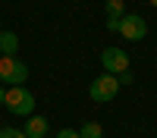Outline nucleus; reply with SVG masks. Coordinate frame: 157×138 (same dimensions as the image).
I'll return each mask as SVG.
<instances>
[{"mask_svg": "<svg viewBox=\"0 0 157 138\" xmlns=\"http://www.w3.org/2000/svg\"><path fill=\"white\" fill-rule=\"evenodd\" d=\"M3 107H6L10 113H16V116H25V119H29L32 113H35V94H32L25 85H13V88H6Z\"/></svg>", "mask_w": 157, "mask_h": 138, "instance_id": "1", "label": "nucleus"}, {"mask_svg": "<svg viewBox=\"0 0 157 138\" xmlns=\"http://www.w3.org/2000/svg\"><path fill=\"white\" fill-rule=\"evenodd\" d=\"M25 79H29V66H25L22 60L16 57H0V82L3 85H25Z\"/></svg>", "mask_w": 157, "mask_h": 138, "instance_id": "2", "label": "nucleus"}, {"mask_svg": "<svg viewBox=\"0 0 157 138\" xmlns=\"http://www.w3.org/2000/svg\"><path fill=\"white\" fill-rule=\"evenodd\" d=\"M88 94H91V100H98V104H104V100H113L116 94H120V82H116V75L101 72L98 79L88 85Z\"/></svg>", "mask_w": 157, "mask_h": 138, "instance_id": "3", "label": "nucleus"}, {"mask_svg": "<svg viewBox=\"0 0 157 138\" xmlns=\"http://www.w3.org/2000/svg\"><path fill=\"white\" fill-rule=\"evenodd\" d=\"M116 32H120L126 41H141V38L148 35V22L141 19L138 13H126V16L120 19V28Z\"/></svg>", "mask_w": 157, "mask_h": 138, "instance_id": "4", "label": "nucleus"}, {"mask_svg": "<svg viewBox=\"0 0 157 138\" xmlns=\"http://www.w3.org/2000/svg\"><path fill=\"white\" fill-rule=\"evenodd\" d=\"M101 66H104V72H110V75L126 72V69H129L126 50H120V47H104V50H101Z\"/></svg>", "mask_w": 157, "mask_h": 138, "instance_id": "5", "label": "nucleus"}, {"mask_svg": "<svg viewBox=\"0 0 157 138\" xmlns=\"http://www.w3.org/2000/svg\"><path fill=\"white\" fill-rule=\"evenodd\" d=\"M29 138H44L47 135V119L44 116H38V113H32L29 119H25V129H22Z\"/></svg>", "mask_w": 157, "mask_h": 138, "instance_id": "6", "label": "nucleus"}, {"mask_svg": "<svg viewBox=\"0 0 157 138\" xmlns=\"http://www.w3.org/2000/svg\"><path fill=\"white\" fill-rule=\"evenodd\" d=\"M19 50V38L13 32H0V57H16Z\"/></svg>", "mask_w": 157, "mask_h": 138, "instance_id": "7", "label": "nucleus"}, {"mask_svg": "<svg viewBox=\"0 0 157 138\" xmlns=\"http://www.w3.org/2000/svg\"><path fill=\"white\" fill-rule=\"evenodd\" d=\"M123 16H126V0H107V19L120 22Z\"/></svg>", "mask_w": 157, "mask_h": 138, "instance_id": "8", "label": "nucleus"}, {"mask_svg": "<svg viewBox=\"0 0 157 138\" xmlns=\"http://www.w3.org/2000/svg\"><path fill=\"white\" fill-rule=\"evenodd\" d=\"M78 138H104V129L98 122H85L82 129H78Z\"/></svg>", "mask_w": 157, "mask_h": 138, "instance_id": "9", "label": "nucleus"}, {"mask_svg": "<svg viewBox=\"0 0 157 138\" xmlns=\"http://www.w3.org/2000/svg\"><path fill=\"white\" fill-rule=\"evenodd\" d=\"M0 138H29L22 129H13V125H3V129H0Z\"/></svg>", "mask_w": 157, "mask_h": 138, "instance_id": "10", "label": "nucleus"}, {"mask_svg": "<svg viewBox=\"0 0 157 138\" xmlns=\"http://www.w3.org/2000/svg\"><path fill=\"white\" fill-rule=\"evenodd\" d=\"M116 82H120V88H123V85H132V72H129V69L120 72V75H116Z\"/></svg>", "mask_w": 157, "mask_h": 138, "instance_id": "11", "label": "nucleus"}, {"mask_svg": "<svg viewBox=\"0 0 157 138\" xmlns=\"http://www.w3.org/2000/svg\"><path fill=\"white\" fill-rule=\"evenodd\" d=\"M54 138H78V132H75V129H60Z\"/></svg>", "mask_w": 157, "mask_h": 138, "instance_id": "12", "label": "nucleus"}, {"mask_svg": "<svg viewBox=\"0 0 157 138\" xmlns=\"http://www.w3.org/2000/svg\"><path fill=\"white\" fill-rule=\"evenodd\" d=\"M3 97H6V91H3V88H0V104H3Z\"/></svg>", "mask_w": 157, "mask_h": 138, "instance_id": "13", "label": "nucleus"}, {"mask_svg": "<svg viewBox=\"0 0 157 138\" xmlns=\"http://www.w3.org/2000/svg\"><path fill=\"white\" fill-rule=\"evenodd\" d=\"M151 6H157V0H151Z\"/></svg>", "mask_w": 157, "mask_h": 138, "instance_id": "14", "label": "nucleus"}]
</instances>
